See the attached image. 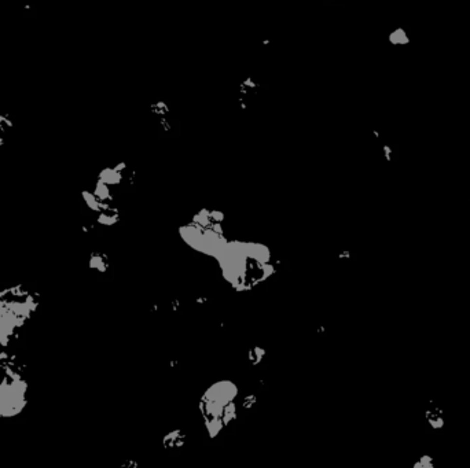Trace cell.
Listing matches in <instances>:
<instances>
[{
	"instance_id": "1",
	"label": "cell",
	"mask_w": 470,
	"mask_h": 468,
	"mask_svg": "<svg viewBox=\"0 0 470 468\" xmlns=\"http://www.w3.org/2000/svg\"><path fill=\"white\" fill-rule=\"evenodd\" d=\"M223 275L235 288H250L272 273L270 250L250 242L226 243L216 255Z\"/></svg>"
},
{
	"instance_id": "2",
	"label": "cell",
	"mask_w": 470,
	"mask_h": 468,
	"mask_svg": "<svg viewBox=\"0 0 470 468\" xmlns=\"http://www.w3.org/2000/svg\"><path fill=\"white\" fill-rule=\"evenodd\" d=\"M216 215L217 213L215 212L204 210L194 217L191 223L180 230L182 236L188 245L209 255H217L227 243L219 225V220H222V217L216 220Z\"/></svg>"
},
{
	"instance_id": "3",
	"label": "cell",
	"mask_w": 470,
	"mask_h": 468,
	"mask_svg": "<svg viewBox=\"0 0 470 468\" xmlns=\"http://www.w3.org/2000/svg\"><path fill=\"white\" fill-rule=\"evenodd\" d=\"M235 397L237 387L230 382H219L213 384L202 397L201 408L212 435H215L235 416Z\"/></svg>"
}]
</instances>
